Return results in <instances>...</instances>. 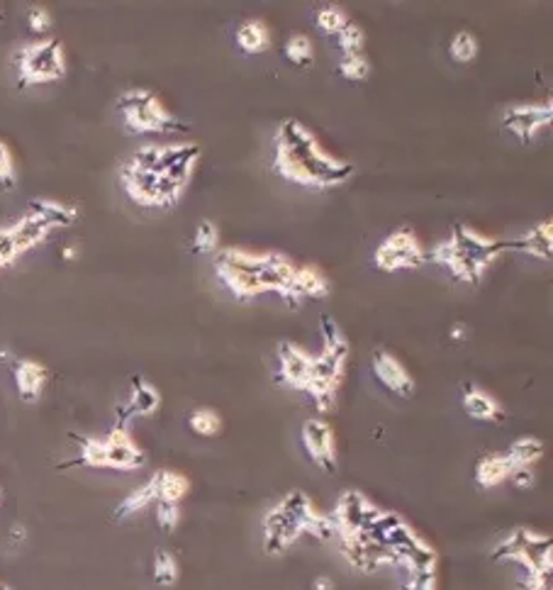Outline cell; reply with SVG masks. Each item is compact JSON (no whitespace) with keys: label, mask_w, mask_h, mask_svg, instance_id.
Masks as SVG:
<instances>
[{"label":"cell","mask_w":553,"mask_h":590,"mask_svg":"<svg viewBox=\"0 0 553 590\" xmlns=\"http://www.w3.org/2000/svg\"><path fill=\"white\" fill-rule=\"evenodd\" d=\"M273 171L295 186L329 191L344 186L356 171V166L329 154L312 129H307L302 122L285 118L273 137Z\"/></svg>","instance_id":"cell-1"},{"label":"cell","mask_w":553,"mask_h":590,"mask_svg":"<svg viewBox=\"0 0 553 590\" xmlns=\"http://www.w3.org/2000/svg\"><path fill=\"white\" fill-rule=\"evenodd\" d=\"M322 336L324 347L312 359V374L305 386V393L320 412H327L334 405L337 390L344 381L346 361H349V342L344 332L332 317H322Z\"/></svg>","instance_id":"cell-2"},{"label":"cell","mask_w":553,"mask_h":590,"mask_svg":"<svg viewBox=\"0 0 553 590\" xmlns=\"http://www.w3.org/2000/svg\"><path fill=\"white\" fill-rule=\"evenodd\" d=\"M118 110L129 135H179L188 129L149 88L125 90L118 98Z\"/></svg>","instance_id":"cell-3"},{"label":"cell","mask_w":553,"mask_h":590,"mask_svg":"<svg viewBox=\"0 0 553 590\" xmlns=\"http://www.w3.org/2000/svg\"><path fill=\"white\" fill-rule=\"evenodd\" d=\"M81 454L67 466H88V469H115L135 471L147 463V454L142 447L132 440L128 425H115L113 432L105 440L96 437H78Z\"/></svg>","instance_id":"cell-4"},{"label":"cell","mask_w":553,"mask_h":590,"mask_svg":"<svg viewBox=\"0 0 553 590\" xmlns=\"http://www.w3.org/2000/svg\"><path fill=\"white\" fill-rule=\"evenodd\" d=\"M15 67L20 86H39V83L61 81L67 76V57L64 47L56 39H39L17 49Z\"/></svg>","instance_id":"cell-5"},{"label":"cell","mask_w":553,"mask_h":590,"mask_svg":"<svg viewBox=\"0 0 553 590\" xmlns=\"http://www.w3.org/2000/svg\"><path fill=\"white\" fill-rule=\"evenodd\" d=\"M426 249L412 227H397L375 247L374 266L383 274L412 271L425 266Z\"/></svg>","instance_id":"cell-6"},{"label":"cell","mask_w":553,"mask_h":590,"mask_svg":"<svg viewBox=\"0 0 553 590\" xmlns=\"http://www.w3.org/2000/svg\"><path fill=\"white\" fill-rule=\"evenodd\" d=\"M553 120L551 100L546 103H517L502 112V128L522 144H531Z\"/></svg>","instance_id":"cell-7"},{"label":"cell","mask_w":553,"mask_h":590,"mask_svg":"<svg viewBox=\"0 0 553 590\" xmlns=\"http://www.w3.org/2000/svg\"><path fill=\"white\" fill-rule=\"evenodd\" d=\"M302 447H305L310 461L324 473L337 471V440L334 430L322 418L307 419L302 425Z\"/></svg>","instance_id":"cell-8"},{"label":"cell","mask_w":553,"mask_h":590,"mask_svg":"<svg viewBox=\"0 0 553 590\" xmlns=\"http://www.w3.org/2000/svg\"><path fill=\"white\" fill-rule=\"evenodd\" d=\"M120 183L132 202L142 208H161V176L157 171L137 169L125 161L120 169Z\"/></svg>","instance_id":"cell-9"},{"label":"cell","mask_w":553,"mask_h":590,"mask_svg":"<svg viewBox=\"0 0 553 590\" xmlns=\"http://www.w3.org/2000/svg\"><path fill=\"white\" fill-rule=\"evenodd\" d=\"M312 359L314 357H310L295 342H281L278 344V381L295 390H305L312 374Z\"/></svg>","instance_id":"cell-10"},{"label":"cell","mask_w":553,"mask_h":590,"mask_svg":"<svg viewBox=\"0 0 553 590\" xmlns=\"http://www.w3.org/2000/svg\"><path fill=\"white\" fill-rule=\"evenodd\" d=\"M371 367H374L378 383L383 388H388L390 393H395L400 398H410L415 393V378L405 368L403 361L393 357L390 351H375Z\"/></svg>","instance_id":"cell-11"},{"label":"cell","mask_w":553,"mask_h":590,"mask_svg":"<svg viewBox=\"0 0 553 590\" xmlns=\"http://www.w3.org/2000/svg\"><path fill=\"white\" fill-rule=\"evenodd\" d=\"M329 293V278L327 274L314 266V264H305L295 269L292 276L291 291L285 295V303L291 305H302L305 300H322Z\"/></svg>","instance_id":"cell-12"},{"label":"cell","mask_w":553,"mask_h":590,"mask_svg":"<svg viewBox=\"0 0 553 590\" xmlns=\"http://www.w3.org/2000/svg\"><path fill=\"white\" fill-rule=\"evenodd\" d=\"M507 249L522 252V254L531 256V259H541V262H551L553 254V223L544 220V223L534 224L531 230H527L522 237L507 240Z\"/></svg>","instance_id":"cell-13"},{"label":"cell","mask_w":553,"mask_h":590,"mask_svg":"<svg viewBox=\"0 0 553 590\" xmlns=\"http://www.w3.org/2000/svg\"><path fill=\"white\" fill-rule=\"evenodd\" d=\"M13 378H15V388L25 403H35L49 381V371L39 361L17 359L13 361Z\"/></svg>","instance_id":"cell-14"},{"label":"cell","mask_w":553,"mask_h":590,"mask_svg":"<svg viewBox=\"0 0 553 590\" xmlns=\"http://www.w3.org/2000/svg\"><path fill=\"white\" fill-rule=\"evenodd\" d=\"M159 408H161V393L149 381L135 378L132 381V396H129V403L120 410L118 425H128L129 418H149Z\"/></svg>","instance_id":"cell-15"},{"label":"cell","mask_w":553,"mask_h":590,"mask_svg":"<svg viewBox=\"0 0 553 590\" xmlns=\"http://www.w3.org/2000/svg\"><path fill=\"white\" fill-rule=\"evenodd\" d=\"M215 274L217 278L222 281V285H225L227 291L232 293L234 298L249 300L263 293L261 284H259V278H256L254 274H249V271L240 269V266L222 262V259H215Z\"/></svg>","instance_id":"cell-16"},{"label":"cell","mask_w":553,"mask_h":590,"mask_svg":"<svg viewBox=\"0 0 553 590\" xmlns=\"http://www.w3.org/2000/svg\"><path fill=\"white\" fill-rule=\"evenodd\" d=\"M8 227L13 240H15V247L17 252H20V256H23L25 252H30L32 247L42 244L54 232L52 224L46 223L42 215H37V212H32V210L25 217H20L17 223L8 224Z\"/></svg>","instance_id":"cell-17"},{"label":"cell","mask_w":553,"mask_h":590,"mask_svg":"<svg viewBox=\"0 0 553 590\" xmlns=\"http://www.w3.org/2000/svg\"><path fill=\"white\" fill-rule=\"evenodd\" d=\"M464 408L468 418L480 419V422H502L505 419V408L495 396L478 386H468L464 390Z\"/></svg>","instance_id":"cell-18"},{"label":"cell","mask_w":553,"mask_h":590,"mask_svg":"<svg viewBox=\"0 0 553 590\" xmlns=\"http://www.w3.org/2000/svg\"><path fill=\"white\" fill-rule=\"evenodd\" d=\"M234 42L244 54H263L271 49V30L263 20H244L234 32Z\"/></svg>","instance_id":"cell-19"},{"label":"cell","mask_w":553,"mask_h":590,"mask_svg":"<svg viewBox=\"0 0 553 590\" xmlns=\"http://www.w3.org/2000/svg\"><path fill=\"white\" fill-rule=\"evenodd\" d=\"M515 466L509 463V459L505 454H487L483 459H478L476 463V483L480 488H495L502 486L505 481H509Z\"/></svg>","instance_id":"cell-20"},{"label":"cell","mask_w":553,"mask_h":590,"mask_svg":"<svg viewBox=\"0 0 553 590\" xmlns=\"http://www.w3.org/2000/svg\"><path fill=\"white\" fill-rule=\"evenodd\" d=\"M30 210L45 217L54 230L71 227V224L78 220V210H76L74 205H67V202L59 201H46V198H35V201L30 202Z\"/></svg>","instance_id":"cell-21"},{"label":"cell","mask_w":553,"mask_h":590,"mask_svg":"<svg viewBox=\"0 0 553 590\" xmlns=\"http://www.w3.org/2000/svg\"><path fill=\"white\" fill-rule=\"evenodd\" d=\"M159 502V493H157V483L154 479H149L144 486L135 488L132 493L125 498V501L115 508V520H128V517L137 515V512H144L151 505H157Z\"/></svg>","instance_id":"cell-22"},{"label":"cell","mask_w":553,"mask_h":590,"mask_svg":"<svg viewBox=\"0 0 553 590\" xmlns=\"http://www.w3.org/2000/svg\"><path fill=\"white\" fill-rule=\"evenodd\" d=\"M151 479L157 483L159 502H176L179 505L190 491V481L179 471H157Z\"/></svg>","instance_id":"cell-23"},{"label":"cell","mask_w":553,"mask_h":590,"mask_svg":"<svg viewBox=\"0 0 553 590\" xmlns=\"http://www.w3.org/2000/svg\"><path fill=\"white\" fill-rule=\"evenodd\" d=\"M505 456H507L509 463H512L515 469H531V466L544 456V441L537 440V437H522V440L509 444Z\"/></svg>","instance_id":"cell-24"},{"label":"cell","mask_w":553,"mask_h":590,"mask_svg":"<svg viewBox=\"0 0 553 590\" xmlns=\"http://www.w3.org/2000/svg\"><path fill=\"white\" fill-rule=\"evenodd\" d=\"M283 57L291 61L292 67L298 68H310L314 64V45L312 39L298 32V35H292V37L285 39L283 45Z\"/></svg>","instance_id":"cell-25"},{"label":"cell","mask_w":553,"mask_h":590,"mask_svg":"<svg viewBox=\"0 0 553 590\" xmlns=\"http://www.w3.org/2000/svg\"><path fill=\"white\" fill-rule=\"evenodd\" d=\"M349 23H352L349 16H346L342 8H337V5H322V8H317V13H314L317 30H320L322 35H327V37H337L339 32L344 30Z\"/></svg>","instance_id":"cell-26"},{"label":"cell","mask_w":553,"mask_h":590,"mask_svg":"<svg viewBox=\"0 0 553 590\" xmlns=\"http://www.w3.org/2000/svg\"><path fill=\"white\" fill-rule=\"evenodd\" d=\"M480 54V42L478 37L468 30L456 32L449 42V57L458 64H471V61L478 59Z\"/></svg>","instance_id":"cell-27"},{"label":"cell","mask_w":553,"mask_h":590,"mask_svg":"<svg viewBox=\"0 0 553 590\" xmlns=\"http://www.w3.org/2000/svg\"><path fill=\"white\" fill-rule=\"evenodd\" d=\"M188 425L200 437H217V434L222 432V418L212 408H198V410L190 412Z\"/></svg>","instance_id":"cell-28"},{"label":"cell","mask_w":553,"mask_h":590,"mask_svg":"<svg viewBox=\"0 0 553 590\" xmlns=\"http://www.w3.org/2000/svg\"><path fill=\"white\" fill-rule=\"evenodd\" d=\"M339 74L346 81L361 83L371 76V61L366 54H352V57H342L339 59Z\"/></svg>","instance_id":"cell-29"},{"label":"cell","mask_w":553,"mask_h":590,"mask_svg":"<svg viewBox=\"0 0 553 590\" xmlns=\"http://www.w3.org/2000/svg\"><path fill=\"white\" fill-rule=\"evenodd\" d=\"M217 244H220V230L212 220H202L198 227H195L193 234V252L195 254H212L217 252Z\"/></svg>","instance_id":"cell-30"},{"label":"cell","mask_w":553,"mask_h":590,"mask_svg":"<svg viewBox=\"0 0 553 590\" xmlns=\"http://www.w3.org/2000/svg\"><path fill=\"white\" fill-rule=\"evenodd\" d=\"M337 45L342 49V57H352V54H364L366 49V32L359 25L349 23L344 30L337 35Z\"/></svg>","instance_id":"cell-31"},{"label":"cell","mask_w":553,"mask_h":590,"mask_svg":"<svg viewBox=\"0 0 553 590\" xmlns=\"http://www.w3.org/2000/svg\"><path fill=\"white\" fill-rule=\"evenodd\" d=\"M154 581L159 585H173L179 581V559L171 552H159L154 556Z\"/></svg>","instance_id":"cell-32"},{"label":"cell","mask_w":553,"mask_h":590,"mask_svg":"<svg viewBox=\"0 0 553 590\" xmlns=\"http://www.w3.org/2000/svg\"><path fill=\"white\" fill-rule=\"evenodd\" d=\"M0 186L5 191H13L17 186V166L13 151L3 140H0Z\"/></svg>","instance_id":"cell-33"},{"label":"cell","mask_w":553,"mask_h":590,"mask_svg":"<svg viewBox=\"0 0 553 590\" xmlns=\"http://www.w3.org/2000/svg\"><path fill=\"white\" fill-rule=\"evenodd\" d=\"M157 508V523L161 530L166 532H173L176 527H179L180 523V510L176 502H157L154 505Z\"/></svg>","instance_id":"cell-34"},{"label":"cell","mask_w":553,"mask_h":590,"mask_svg":"<svg viewBox=\"0 0 553 590\" xmlns=\"http://www.w3.org/2000/svg\"><path fill=\"white\" fill-rule=\"evenodd\" d=\"M17 256H20V252H17L15 240L10 234V227H0V269L15 264Z\"/></svg>","instance_id":"cell-35"},{"label":"cell","mask_w":553,"mask_h":590,"mask_svg":"<svg viewBox=\"0 0 553 590\" xmlns=\"http://www.w3.org/2000/svg\"><path fill=\"white\" fill-rule=\"evenodd\" d=\"M27 25H30L32 32H37V35H45L52 27V16H49V10L46 8H30L27 13Z\"/></svg>","instance_id":"cell-36"},{"label":"cell","mask_w":553,"mask_h":590,"mask_svg":"<svg viewBox=\"0 0 553 590\" xmlns=\"http://www.w3.org/2000/svg\"><path fill=\"white\" fill-rule=\"evenodd\" d=\"M509 481H512L517 488L529 491V488H534V483H537V476H534V471L531 469H515L512 471V476H509Z\"/></svg>","instance_id":"cell-37"},{"label":"cell","mask_w":553,"mask_h":590,"mask_svg":"<svg viewBox=\"0 0 553 590\" xmlns=\"http://www.w3.org/2000/svg\"><path fill=\"white\" fill-rule=\"evenodd\" d=\"M451 339H454V342H464V339H468V327H466V325H456V327L451 329Z\"/></svg>","instance_id":"cell-38"},{"label":"cell","mask_w":553,"mask_h":590,"mask_svg":"<svg viewBox=\"0 0 553 590\" xmlns=\"http://www.w3.org/2000/svg\"><path fill=\"white\" fill-rule=\"evenodd\" d=\"M314 590H334V583L322 575V578H317V581H314Z\"/></svg>","instance_id":"cell-39"},{"label":"cell","mask_w":553,"mask_h":590,"mask_svg":"<svg viewBox=\"0 0 553 590\" xmlns=\"http://www.w3.org/2000/svg\"><path fill=\"white\" fill-rule=\"evenodd\" d=\"M61 256H64L67 262H74L76 256H78V249H76V247H64V249H61Z\"/></svg>","instance_id":"cell-40"},{"label":"cell","mask_w":553,"mask_h":590,"mask_svg":"<svg viewBox=\"0 0 553 590\" xmlns=\"http://www.w3.org/2000/svg\"><path fill=\"white\" fill-rule=\"evenodd\" d=\"M0 590H10V588H5V585H3V588H0Z\"/></svg>","instance_id":"cell-41"},{"label":"cell","mask_w":553,"mask_h":590,"mask_svg":"<svg viewBox=\"0 0 553 590\" xmlns=\"http://www.w3.org/2000/svg\"><path fill=\"white\" fill-rule=\"evenodd\" d=\"M0 498H3V491H0Z\"/></svg>","instance_id":"cell-42"},{"label":"cell","mask_w":553,"mask_h":590,"mask_svg":"<svg viewBox=\"0 0 553 590\" xmlns=\"http://www.w3.org/2000/svg\"><path fill=\"white\" fill-rule=\"evenodd\" d=\"M0 588H3V585H0Z\"/></svg>","instance_id":"cell-43"}]
</instances>
